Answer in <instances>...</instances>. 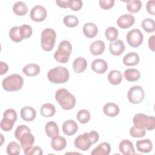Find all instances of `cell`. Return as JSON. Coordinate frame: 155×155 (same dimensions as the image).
Returning a JSON list of instances; mask_svg holds the SVG:
<instances>
[{"instance_id":"obj_1","label":"cell","mask_w":155,"mask_h":155,"mask_svg":"<svg viewBox=\"0 0 155 155\" xmlns=\"http://www.w3.org/2000/svg\"><path fill=\"white\" fill-rule=\"evenodd\" d=\"M15 136L19 141L24 151L31 147L35 140L34 136L31 133L30 129L25 125H20L17 127L15 131Z\"/></svg>"},{"instance_id":"obj_2","label":"cell","mask_w":155,"mask_h":155,"mask_svg":"<svg viewBox=\"0 0 155 155\" xmlns=\"http://www.w3.org/2000/svg\"><path fill=\"white\" fill-rule=\"evenodd\" d=\"M99 139V133L94 130H92L89 133L85 132L78 136L74 139V145L77 148L85 151L90 148L92 144L97 142Z\"/></svg>"},{"instance_id":"obj_3","label":"cell","mask_w":155,"mask_h":155,"mask_svg":"<svg viewBox=\"0 0 155 155\" xmlns=\"http://www.w3.org/2000/svg\"><path fill=\"white\" fill-rule=\"evenodd\" d=\"M55 99L61 108L65 110H69L73 108L76 102L74 96L64 88H59L56 91Z\"/></svg>"},{"instance_id":"obj_4","label":"cell","mask_w":155,"mask_h":155,"mask_svg":"<svg viewBox=\"0 0 155 155\" xmlns=\"http://www.w3.org/2000/svg\"><path fill=\"white\" fill-rule=\"evenodd\" d=\"M70 73L68 69L62 66H57L47 73V78L53 84H64L68 81Z\"/></svg>"},{"instance_id":"obj_5","label":"cell","mask_w":155,"mask_h":155,"mask_svg":"<svg viewBox=\"0 0 155 155\" xmlns=\"http://www.w3.org/2000/svg\"><path fill=\"white\" fill-rule=\"evenodd\" d=\"M24 84L23 78L18 74H12L5 78L2 82L3 89L7 91H16L21 90Z\"/></svg>"},{"instance_id":"obj_6","label":"cell","mask_w":155,"mask_h":155,"mask_svg":"<svg viewBox=\"0 0 155 155\" xmlns=\"http://www.w3.org/2000/svg\"><path fill=\"white\" fill-rule=\"evenodd\" d=\"M72 51V46L71 43L67 40L62 41L54 52V59L61 64H65L69 61L70 56Z\"/></svg>"},{"instance_id":"obj_7","label":"cell","mask_w":155,"mask_h":155,"mask_svg":"<svg viewBox=\"0 0 155 155\" xmlns=\"http://www.w3.org/2000/svg\"><path fill=\"white\" fill-rule=\"evenodd\" d=\"M134 126L143 128L145 130H153L155 128V118L143 113L135 114L133 119Z\"/></svg>"},{"instance_id":"obj_8","label":"cell","mask_w":155,"mask_h":155,"mask_svg":"<svg viewBox=\"0 0 155 155\" xmlns=\"http://www.w3.org/2000/svg\"><path fill=\"white\" fill-rule=\"evenodd\" d=\"M56 39L55 31L51 28L44 29L41 35V44L43 50L50 51L53 48Z\"/></svg>"},{"instance_id":"obj_9","label":"cell","mask_w":155,"mask_h":155,"mask_svg":"<svg viewBox=\"0 0 155 155\" xmlns=\"http://www.w3.org/2000/svg\"><path fill=\"white\" fill-rule=\"evenodd\" d=\"M16 120L17 113L16 111L12 108L7 109L3 113V118L1 121L0 127L5 131H10Z\"/></svg>"},{"instance_id":"obj_10","label":"cell","mask_w":155,"mask_h":155,"mask_svg":"<svg viewBox=\"0 0 155 155\" xmlns=\"http://www.w3.org/2000/svg\"><path fill=\"white\" fill-rule=\"evenodd\" d=\"M145 97L143 88L139 85L131 87L127 93V98L129 102L133 104H139L142 102Z\"/></svg>"},{"instance_id":"obj_11","label":"cell","mask_w":155,"mask_h":155,"mask_svg":"<svg viewBox=\"0 0 155 155\" xmlns=\"http://www.w3.org/2000/svg\"><path fill=\"white\" fill-rule=\"evenodd\" d=\"M128 45L132 47H139L143 42V36L142 33L137 28H134L129 31L126 36Z\"/></svg>"},{"instance_id":"obj_12","label":"cell","mask_w":155,"mask_h":155,"mask_svg":"<svg viewBox=\"0 0 155 155\" xmlns=\"http://www.w3.org/2000/svg\"><path fill=\"white\" fill-rule=\"evenodd\" d=\"M47 16V12L46 8L41 5L34 6L30 12V16L31 20L37 22L44 21Z\"/></svg>"},{"instance_id":"obj_13","label":"cell","mask_w":155,"mask_h":155,"mask_svg":"<svg viewBox=\"0 0 155 155\" xmlns=\"http://www.w3.org/2000/svg\"><path fill=\"white\" fill-rule=\"evenodd\" d=\"M135 22V18L131 14H124L120 16L117 19V25L123 29H127L131 27Z\"/></svg>"},{"instance_id":"obj_14","label":"cell","mask_w":155,"mask_h":155,"mask_svg":"<svg viewBox=\"0 0 155 155\" xmlns=\"http://www.w3.org/2000/svg\"><path fill=\"white\" fill-rule=\"evenodd\" d=\"M125 47L124 42L120 39H117L114 42H111L109 44V50L111 54L114 56H120L124 53Z\"/></svg>"},{"instance_id":"obj_15","label":"cell","mask_w":155,"mask_h":155,"mask_svg":"<svg viewBox=\"0 0 155 155\" xmlns=\"http://www.w3.org/2000/svg\"><path fill=\"white\" fill-rule=\"evenodd\" d=\"M119 150L124 155H133L135 154L133 143L128 139H124L120 142Z\"/></svg>"},{"instance_id":"obj_16","label":"cell","mask_w":155,"mask_h":155,"mask_svg":"<svg viewBox=\"0 0 155 155\" xmlns=\"http://www.w3.org/2000/svg\"><path fill=\"white\" fill-rule=\"evenodd\" d=\"M91 68L94 72L103 74L108 70V64L102 59H96L92 62Z\"/></svg>"},{"instance_id":"obj_17","label":"cell","mask_w":155,"mask_h":155,"mask_svg":"<svg viewBox=\"0 0 155 155\" xmlns=\"http://www.w3.org/2000/svg\"><path fill=\"white\" fill-rule=\"evenodd\" d=\"M21 118L26 122L33 120L36 116V111L35 108L30 106H25L21 108L20 111Z\"/></svg>"},{"instance_id":"obj_18","label":"cell","mask_w":155,"mask_h":155,"mask_svg":"<svg viewBox=\"0 0 155 155\" xmlns=\"http://www.w3.org/2000/svg\"><path fill=\"white\" fill-rule=\"evenodd\" d=\"M78 130L77 123L73 120H67L62 124V131L67 136L74 134Z\"/></svg>"},{"instance_id":"obj_19","label":"cell","mask_w":155,"mask_h":155,"mask_svg":"<svg viewBox=\"0 0 155 155\" xmlns=\"http://www.w3.org/2000/svg\"><path fill=\"white\" fill-rule=\"evenodd\" d=\"M103 112L107 116L114 117L119 114L120 109L117 104L113 102H108L104 105Z\"/></svg>"},{"instance_id":"obj_20","label":"cell","mask_w":155,"mask_h":155,"mask_svg":"<svg viewBox=\"0 0 155 155\" xmlns=\"http://www.w3.org/2000/svg\"><path fill=\"white\" fill-rule=\"evenodd\" d=\"M105 45L103 41L97 40L92 42L90 45V51L91 54L98 56L102 54L105 50Z\"/></svg>"},{"instance_id":"obj_21","label":"cell","mask_w":155,"mask_h":155,"mask_svg":"<svg viewBox=\"0 0 155 155\" xmlns=\"http://www.w3.org/2000/svg\"><path fill=\"white\" fill-rule=\"evenodd\" d=\"M139 56L137 53L129 52L123 58V63L126 66H134L139 64Z\"/></svg>"},{"instance_id":"obj_22","label":"cell","mask_w":155,"mask_h":155,"mask_svg":"<svg viewBox=\"0 0 155 155\" xmlns=\"http://www.w3.org/2000/svg\"><path fill=\"white\" fill-rule=\"evenodd\" d=\"M45 131L47 135L51 139H53L59 136V128L55 122L49 121L47 122L45 125Z\"/></svg>"},{"instance_id":"obj_23","label":"cell","mask_w":155,"mask_h":155,"mask_svg":"<svg viewBox=\"0 0 155 155\" xmlns=\"http://www.w3.org/2000/svg\"><path fill=\"white\" fill-rule=\"evenodd\" d=\"M67 146L66 139L60 136H58L56 137L51 139V147L56 151H61L63 150Z\"/></svg>"},{"instance_id":"obj_24","label":"cell","mask_w":155,"mask_h":155,"mask_svg":"<svg viewBox=\"0 0 155 155\" xmlns=\"http://www.w3.org/2000/svg\"><path fill=\"white\" fill-rule=\"evenodd\" d=\"M84 35L88 38H93L95 37L98 33L97 27L92 22H88L84 24L83 28Z\"/></svg>"},{"instance_id":"obj_25","label":"cell","mask_w":155,"mask_h":155,"mask_svg":"<svg viewBox=\"0 0 155 155\" xmlns=\"http://www.w3.org/2000/svg\"><path fill=\"white\" fill-rule=\"evenodd\" d=\"M87 67V61L83 57L76 58L73 62V68L75 73H81L85 70Z\"/></svg>"},{"instance_id":"obj_26","label":"cell","mask_w":155,"mask_h":155,"mask_svg":"<svg viewBox=\"0 0 155 155\" xmlns=\"http://www.w3.org/2000/svg\"><path fill=\"white\" fill-rule=\"evenodd\" d=\"M136 148L139 152L149 153L153 149V143L148 139L139 140L136 142Z\"/></svg>"},{"instance_id":"obj_27","label":"cell","mask_w":155,"mask_h":155,"mask_svg":"<svg viewBox=\"0 0 155 155\" xmlns=\"http://www.w3.org/2000/svg\"><path fill=\"white\" fill-rule=\"evenodd\" d=\"M111 151V146L107 142H102L98 145L91 151V155H108Z\"/></svg>"},{"instance_id":"obj_28","label":"cell","mask_w":155,"mask_h":155,"mask_svg":"<svg viewBox=\"0 0 155 155\" xmlns=\"http://www.w3.org/2000/svg\"><path fill=\"white\" fill-rule=\"evenodd\" d=\"M40 67L36 64H27L22 68L23 73L29 77L37 76L40 73Z\"/></svg>"},{"instance_id":"obj_29","label":"cell","mask_w":155,"mask_h":155,"mask_svg":"<svg viewBox=\"0 0 155 155\" xmlns=\"http://www.w3.org/2000/svg\"><path fill=\"white\" fill-rule=\"evenodd\" d=\"M124 76L129 82H136L140 78V73L136 68H128L124 71Z\"/></svg>"},{"instance_id":"obj_30","label":"cell","mask_w":155,"mask_h":155,"mask_svg":"<svg viewBox=\"0 0 155 155\" xmlns=\"http://www.w3.org/2000/svg\"><path fill=\"white\" fill-rule=\"evenodd\" d=\"M40 112L43 117H50L54 115L56 113V108L52 104L46 103L41 106Z\"/></svg>"},{"instance_id":"obj_31","label":"cell","mask_w":155,"mask_h":155,"mask_svg":"<svg viewBox=\"0 0 155 155\" xmlns=\"http://www.w3.org/2000/svg\"><path fill=\"white\" fill-rule=\"evenodd\" d=\"M108 80L111 84L116 85L122 82V75L120 71L113 70L109 72L108 74Z\"/></svg>"},{"instance_id":"obj_32","label":"cell","mask_w":155,"mask_h":155,"mask_svg":"<svg viewBox=\"0 0 155 155\" xmlns=\"http://www.w3.org/2000/svg\"><path fill=\"white\" fill-rule=\"evenodd\" d=\"M13 13L18 16H24L28 12V7L22 1H18L13 6Z\"/></svg>"},{"instance_id":"obj_33","label":"cell","mask_w":155,"mask_h":155,"mask_svg":"<svg viewBox=\"0 0 155 155\" xmlns=\"http://www.w3.org/2000/svg\"><path fill=\"white\" fill-rule=\"evenodd\" d=\"M127 9L132 13H137L142 8V4L139 0H129L127 1Z\"/></svg>"},{"instance_id":"obj_34","label":"cell","mask_w":155,"mask_h":155,"mask_svg":"<svg viewBox=\"0 0 155 155\" xmlns=\"http://www.w3.org/2000/svg\"><path fill=\"white\" fill-rule=\"evenodd\" d=\"M9 37L12 41L16 43L22 41L23 39L21 33L20 27L15 26L12 27L9 31Z\"/></svg>"},{"instance_id":"obj_35","label":"cell","mask_w":155,"mask_h":155,"mask_svg":"<svg viewBox=\"0 0 155 155\" xmlns=\"http://www.w3.org/2000/svg\"><path fill=\"white\" fill-rule=\"evenodd\" d=\"M141 25L143 30L147 33H153L155 30V22L151 18H145L142 22Z\"/></svg>"},{"instance_id":"obj_36","label":"cell","mask_w":155,"mask_h":155,"mask_svg":"<svg viewBox=\"0 0 155 155\" xmlns=\"http://www.w3.org/2000/svg\"><path fill=\"white\" fill-rule=\"evenodd\" d=\"M76 118L80 123L86 124L90 120L91 118V115L90 112L87 110L82 109L80 110L77 113Z\"/></svg>"},{"instance_id":"obj_37","label":"cell","mask_w":155,"mask_h":155,"mask_svg":"<svg viewBox=\"0 0 155 155\" xmlns=\"http://www.w3.org/2000/svg\"><path fill=\"white\" fill-rule=\"evenodd\" d=\"M63 22L65 26L70 28L76 27L79 24L78 18L74 15L65 16L63 19Z\"/></svg>"},{"instance_id":"obj_38","label":"cell","mask_w":155,"mask_h":155,"mask_svg":"<svg viewBox=\"0 0 155 155\" xmlns=\"http://www.w3.org/2000/svg\"><path fill=\"white\" fill-rule=\"evenodd\" d=\"M118 31L114 27H109L105 31L106 38L110 42L114 41L118 37Z\"/></svg>"},{"instance_id":"obj_39","label":"cell","mask_w":155,"mask_h":155,"mask_svg":"<svg viewBox=\"0 0 155 155\" xmlns=\"http://www.w3.org/2000/svg\"><path fill=\"white\" fill-rule=\"evenodd\" d=\"M7 153L9 155H18L21 152L19 145L16 142H10L7 147Z\"/></svg>"},{"instance_id":"obj_40","label":"cell","mask_w":155,"mask_h":155,"mask_svg":"<svg viewBox=\"0 0 155 155\" xmlns=\"http://www.w3.org/2000/svg\"><path fill=\"white\" fill-rule=\"evenodd\" d=\"M129 133L133 137H143L146 134L145 130L135 126L131 127Z\"/></svg>"},{"instance_id":"obj_41","label":"cell","mask_w":155,"mask_h":155,"mask_svg":"<svg viewBox=\"0 0 155 155\" xmlns=\"http://www.w3.org/2000/svg\"><path fill=\"white\" fill-rule=\"evenodd\" d=\"M20 30H21V33L22 38V39H25L29 38L33 32L32 27L27 24H24L20 26Z\"/></svg>"},{"instance_id":"obj_42","label":"cell","mask_w":155,"mask_h":155,"mask_svg":"<svg viewBox=\"0 0 155 155\" xmlns=\"http://www.w3.org/2000/svg\"><path fill=\"white\" fill-rule=\"evenodd\" d=\"M81 0H69V8L73 11H79L82 7Z\"/></svg>"},{"instance_id":"obj_43","label":"cell","mask_w":155,"mask_h":155,"mask_svg":"<svg viewBox=\"0 0 155 155\" xmlns=\"http://www.w3.org/2000/svg\"><path fill=\"white\" fill-rule=\"evenodd\" d=\"M24 154L25 155H34V154H37V155H41L42 154V149L38 146L36 147H31L30 148L24 150Z\"/></svg>"},{"instance_id":"obj_44","label":"cell","mask_w":155,"mask_h":155,"mask_svg":"<svg viewBox=\"0 0 155 155\" xmlns=\"http://www.w3.org/2000/svg\"><path fill=\"white\" fill-rule=\"evenodd\" d=\"M99 6L104 10H108L112 8L114 4V0H100L99 1Z\"/></svg>"},{"instance_id":"obj_45","label":"cell","mask_w":155,"mask_h":155,"mask_svg":"<svg viewBox=\"0 0 155 155\" xmlns=\"http://www.w3.org/2000/svg\"><path fill=\"white\" fill-rule=\"evenodd\" d=\"M154 4H155V1L154 0H151V1H148L146 5V9L147 12L153 16L155 15Z\"/></svg>"},{"instance_id":"obj_46","label":"cell","mask_w":155,"mask_h":155,"mask_svg":"<svg viewBox=\"0 0 155 155\" xmlns=\"http://www.w3.org/2000/svg\"><path fill=\"white\" fill-rule=\"evenodd\" d=\"M56 3L61 8H66L69 7V0H57Z\"/></svg>"},{"instance_id":"obj_47","label":"cell","mask_w":155,"mask_h":155,"mask_svg":"<svg viewBox=\"0 0 155 155\" xmlns=\"http://www.w3.org/2000/svg\"><path fill=\"white\" fill-rule=\"evenodd\" d=\"M0 65H1V68H0V74L2 76L6 73L8 70V65L2 61L0 62Z\"/></svg>"},{"instance_id":"obj_48","label":"cell","mask_w":155,"mask_h":155,"mask_svg":"<svg viewBox=\"0 0 155 155\" xmlns=\"http://www.w3.org/2000/svg\"><path fill=\"white\" fill-rule=\"evenodd\" d=\"M148 47L153 51H154V35H152L148 39Z\"/></svg>"}]
</instances>
